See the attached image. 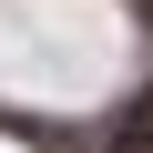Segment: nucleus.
<instances>
[{"mask_svg":"<svg viewBox=\"0 0 153 153\" xmlns=\"http://www.w3.org/2000/svg\"><path fill=\"white\" fill-rule=\"evenodd\" d=\"M123 143H133V153H153V102H143V112L123 123Z\"/></svg>","mask_w":153,"mask_h":153,"instance_id":"obj_1","label":"nucleus"}]
</instances>
